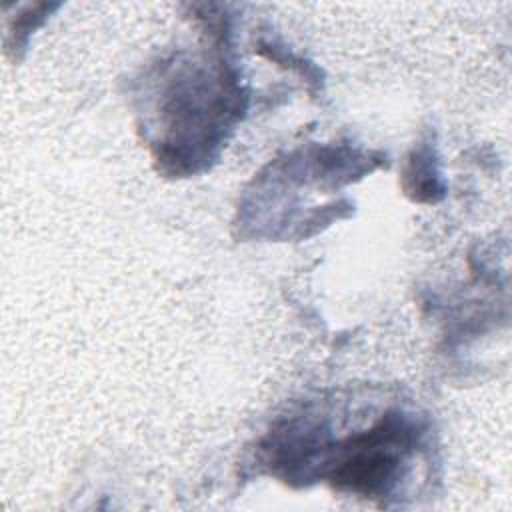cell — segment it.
Wrapping results in <instances>:
<instances>
[{
  "instance_id": "cell-1",
  "label": "cell",
  "mask_w": 512,
  "mask_h": 512,
  "mask_svg": "<svg viewBox=\"0 0 512 512\" xmlns=\"http://www.w3.org/2000/svg\"><path fill=\"white\" fill-rule=\"evenodd\" d=\"M410 432L404 420L388 416L370 432L350 438L332 472V482L362 496L386 494L410 446Z\"/></svg>"
}]
</instances>
